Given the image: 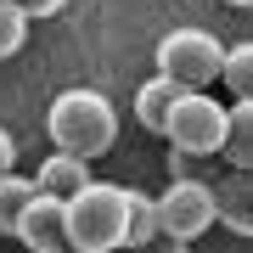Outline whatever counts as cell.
Instances as JSON below:
<instances>
[{
	"label": "cell",
	"instance_id": "cell-6",
	"mask_svg": "<svg viewBox=\"0 0 253 253\" xmlns=\"http://www.w3.org/2000/svg\"><path fill=\"white\" fill-rule=\"evenodd\" d=\"M11 236H17L28 253H62V248H68V203H56V197H34Z\"/></svg>",
	"mask_w": 253,
	"mask_h": 253
},
{
	"label": "cell",
	"instance_id": "cell-14",
	"mask_svg": "<svg viewBox=\"0 0 253 253\" xmlns=\"http://www.w3.org/2000/svg\"><path fill=\"white\" fill-rule=\"evenodd\" d=\"M23 40H28V17H23V6H17V0H0V62L23 51Z\"/></svg>",
	"mask_w": 253,
	"mask_h": 253
},
{
	"label": "cell",
	"instance_id": "cell-15",
	"mask_svg": "<svg viewBox=\"0 0 253 253\" xmlns=\"http://www.w3.org/2000/svg\"><path fill=\"white\" fill-rule=\"evenodd\" d=\"M169 174H174V180H203V158H186V152H169Z\"/></svg>",
	"mask_w": 253,
	"mask_h": 253
},
{
	"label": "cell",
	"instance_id": "cell-5",
	"mask_svg": "<svg viewBox=\"0 0 253 253\" xmlns=\"http://www.w3.org/2000/svg\"><path fill=\"white\" fill-rule=\"evenodd\" d=\"M158 219H163V236H174V242L191 248L208 225H214V186L208 180H174L158 197Z\"/></svg>",
	"mask_w": 253,
	"mask_h": 253
},
{
	"label": "cell",
	"instance_id": "cell-16",
	"mask_svg": "<svg viewBox=\"0 0 253 253\" xmlns=\"http://www.w3.org/2000/svg\"><path fill=\"white\" fill-rule=\"evenodd\" d=\"M6 174H17V141H11V129H0V180Z\"/></svg>",
	"mask_w": 253,
	"mask_h": 253
},
{
	"label": "cell",
	"instance_id": "cell-20",
	"mask_svg": "<svg viewBox=\"0 0 253 253\" xmlns=\"http://www.w3.org/2000/svg\"><path fill=\"white\" fill-rule=\"evenodd\" d=\"M62 253H84V248H62Z\"/></svg>",
	"mask_w": 253,
	"mask_h": 253
},
{
	"label": "cell",
	"instance_id": "cell-1",
	"mask_svg": "<svg viewBox=\"0 0 253 253\" xmlns=\"http://www.w3.org/2000/svg\"><path fill=\"white\" fill-rule=\"evenodd\" d=\"M45 129H51L56 152L90 163L118 141V113H113V101L101 90H62L51 101V113H45Z\"/></svg>",
	"mask_w": 253,
	"mask_h": 253
},
{
	"label": "cell",
	"instance_id": "cell-17",
	"mask_svg": "<svg viewBox=\"0 0 253 253\" xmlns=\"http://www.w3.org/2000/svg\"><path fill=\"white\" fill-rule=\"evenodd\" d=\"M17 6H23V17L34 23V17H56V11L68 6V0H17Z\"/></svg>",
	"mask_w": 253,
	"mask_h": 253
},
{
	"label": "cell",
	"instance_id": "cell-7",
	"mask_svg": "<svg viewBox=\"0 0 253 253\" xmlns=\"http://www.w3.org/2000/svg\"><path fill=\"white\" fill-rule=\"evenodd\" d=\"M208 186H214V219L231 225L236 236H253V169H231L225 180Z\"/></svg>",
	"mask_w": 253,
	"mask_h": 253
},
{
	"label": "cell",
	"instance_id": "cell-8",
	"mask_svg": "<svg viewBox=\"0 0 253 253\" xmlns=\"http://www.w3.org/2000/svg\"><path fill=\"white\" fill-rule=\"evenodd\" d=\"M34 186H40V197L68 203V197H79V191L90 186V163H79V158H68V152H51L45 163H40Z\"/></svg>",
	"mask_w": 253,
	"mask_h": 253
},
{
	"label": "cell",
	"instance_id": "cell-3",
	"mask_svg": "<svg viewBox=\"0 0 253 253\" xmlns=\"http://www.w3.org/2000/svg\"><path fill=\"white\" fill-rule=\"evenodd\" d=\"M225 73V45L208 28H174L158 40V79L180 84V90H208Z\"/></svg>",
	"mask_w": 253,
	"mask_h": 253
},
{
	"label": "cell",
	"instance_id": "cell-4",
	"mask_svg": "<svg viewBox=\"0 0 253 253\" xmlns=\"http://www.w3.org/2000/svg\"><path fill=\"white\" fill-rule=\"evenodd\" d=\"M225 124H231V107H225V101L191 90L180 107H174L163 141H169V152H186V158H219V152H225Z\"/></svg>",
	"mask_w": 253,
	"mask_h": 253
},
{
	"label": "cell",
	"instance_id": "cell-11",
	"mask_svg": "<svg viewBox=\"0 0 253 253\" xmlns=\"http://www.w3.org/2000/svg\"><path fill=\"white\" fill-rule=\"evenodd\" d=\"M152 236H163V219H158V197H146V191H129V231H124V248L135 253L146 248Z\"/></svg>",
	"mask_w": 253,
	"mask_h": 253
},
{
	"label": "cell",
	"instance_id": "cell-10",
	"mask_svg": "<svg viewBox=\"0 0 253 253\" xmlns=\"http://www.w3.org/2000/svg\"><path fill=\"white\" fill-rule=\"evenodd\" d=\"M231 169H253V101H236L231 107V124H225V152Z\"/></svg>",
	"mask_w": 253,
	"mask_h": 253
},
{
	"label": "cell",
	"instance_id": "cell-12",
	"mask_svg": "<svg viewBox=\"0 0 253 253\" xmlns=\"http://www.w3.org/2000/svg\"><path fill=\"white\" fill-rule=\"evenodd\" d=\"M40 197V186L28 174H6L0 180V231H17V219L28 214V203Z\"/></svg>",
	"mask_w": 253,
	"mask_h": 253
},
{
	"label": "cell",
	"instance_id": "cell-13",
	"mask_svg": "<svg viewBox=\"0 0 253 253\" xmlns=\"http://www.w3.org/2000/svg\"><path fill=\"white\" fill-rule=\"evenodd\" d=\"M219 84H225L236 101H253V40L225 45V73H219Z\"/></svg>",
	"mask_w": 253,
	"mask_h": 253
},
{
	"label": "cell",
	"instance_id": "cell-19",
	"mask_svg": "<svg viewBox=\"0 0 253 253\" xmlns=\"http://www.w3.org/2000/svg\"><path fill=\"white\" fill-rule=\"evenodd\" d=\"M225 6H253V0H225Z\"/></svg>",
	"mask_w": 253,
	"mask_h": 253
},
{
	"label": "cell",
	"instance_id": "cell-9",
	"mask_svg": "<svg viewBox=\"0 0 253 253\" xmlns=\"http://www.w3.org/2000/svg\"><path fill=\"white\" fill-rule=\"evenodd\" d=\"M186 96H191V90H180V84H169V79H158V73H152V79L135 90V118L152 129V135H163L169 118H174V107H180Z\"/></svg>",
	"mask_w": 253,
	"mask_h": 253
},
{
	"label": "cell",
	"instance_id": "cell-18",
	"mask_svg": "<svg viewBox=\"0 0 253 253\" xmlns=\"http://www.w3.org/2000/svg\"><path fill=\"white\" fill-rule=\"evenodd\" d=\"M135 253H186V242H174V236H152V242L135 248Z\"/></svg>",
	"mask_w": 253,
	"mask_h": 253
},
{
	"label": "cell",
	"instance_id": "cell-2",
	"mask_svg": "<svg viewBox=\"0 0 253 253\" xmlns=\"http://www.w3.org/2000/svg\"><path fill=\"white\" fill-rule=\"evenodd\" d=\"M124 231H129V186L90 180L79 197H68V248L113 253L124 248Z\"/></svg>",
	"mask_w": 253,
	"mask_h": 253
}]
</instances>
